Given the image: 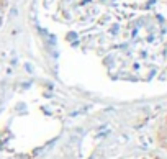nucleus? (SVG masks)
Segmentation results:
<instances>
[{
  "label": "nucleus",
  "mask_w": 167,
  "mask_h": 159,
  "mask_svg": "<svg viewBox=\"0 0 167 159\" xmlns=\"http://www.w3.org/2000/svg\"><path fill=\"white\" fill-rule=\"evenodd\" d=\"M10 7H12V0H0V28L3 26V23L7 20Z\"/></svg>",
  "instance_id": "nucleus-1"
},
{
  "label": "nucleus",
  "mask_w": 167,
  "mask_h": 159,
  "mask_svg": "<svg viewBox=\"0 0 167 159\" xmlns=\"http://www.w3.org/2000/svg\"><path fill=\"white\" fill-rule=\"evenodd\" d=\"M138 159H162V158H157V156H149V158H138Z\"/></svg>",
  "instance_id": "nucleus-2"
}]
</instances>
